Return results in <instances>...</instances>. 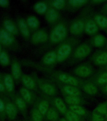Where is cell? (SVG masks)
Masks as SVG:
<instances>
[{
	"label": "cell",
	"mask_w": 107,
	"mask_h": 121,
	"mask_svg": "<svg viewBox=\"0 0 107 121\" xmlns=\"http://www.w3.org/2000/svg\"><path fill=\"white\" fill-rule=\"evenodd\" d=\"M67 34L66 26L63 24H58L55 26L50 35L51 40L52 42L57 43L64 39Z\"/></svg>",
	"instance_id": "obj_1"
},
{
	"label": "cell",
	"mask_w": 107,
	"mask_h": 121,
	"mask_svg": "<svg viewBox=\"0 0 107 121\" xmlns=\"http://www.w3.org/2000/svg\"><path fill=\"white\" fill-rule=\"evenodd\" d=\"M107 119V103L99 104L93 112L91 121H105Z\"/></svg>",
	"instance_id": "obj_2"
},
{
	"label": "cell",
	"mask_w": 107,
	"mask_h": 121,
	"mask_svg": "<svg viewBox=\"0 0 107 121\" xmlns=\"http://www.w3.org/2000/svg\"><path fill=\"white\" fill-rule=\"evenodd\" d=\"M71 52V47L68 44H63L57 50V60L59 62L64 61L68 58Z\"/></svg>",
	"instance_id": "obj_3"
},
{
	"label": "cell",
	"mask_w": 107,
	"mask_h": 121,
	"mask_svg": "<svg viewBox=\"0 0 107 121\" xmlns=\"http://www.w3.org/2000/svg\"><path fill=\"white\" fill-rule=\"evenodd\" d=\"M91 48L88 44L86 43H83L77 47V49L76 50L75 56L78 59L84 58L85 57H86L90 53Z\"/></svg>",
	"instance_id": "obj_4"
},
{
	"label": "cell",
	"mask_w": 107,
	"mask_h": 121,
	"mask_svg": "<svg viewBox=\"0 0 107 121\" xmlns=\"http://www.w3.org/2000/svg\"><path fill=\"white\" fill-rule=\"evenodd\" d=\"M59 79L62 83H66V84H68L71 86H77L79 84V82L76 78L66 73L60 74L59 75Z\"/></svg>",
	"instance_id": "obj_5"
},
{
	"label": "cell",
	"mask_w": 107,
	"mask_h": 121,
	"mask_svg": "<svg viewBox=\"0 0 107 121\" xmlns=\"http://www.w3.org/2000/svg\"><path fill=\"white\" fill-rule=\"evenodd\" d=\"M32 39L34 43H43L47 41L48 35L43 30H39L33 34Z\"/></svg>",
	"instance_id": "obj_6"
},
{
	"label": "cell",
	"mask_w": 107,
	"mask_h": 121,
	"mask_svg": "<svg viewBox=\"0 0 107 121\" xmlns=\"http://www.w3.org/2000/svg\"><path fill=\"white\" fill-rule=\"evenodd\" d=\"M0 41L4 45H9L13 42V36L5 29H1L0 30Z\"/></svg>",
	"instance_id": "obj_7"
},
{
	"label": "cell",
	"mask_w": 107,
	"mask_h": 121,
	"mask_svg": "<svg viewBox=\"0 0 107 121\" xmlns=\"http://www.w3.org/2000/svg\"><path fill=\"white\" fill-rule=\"evenodd\" d=\"M85 25L82 21H76L73 23L70 28V31L74 35H79L81 34L84 30Z\"/></svg>",
	"instance_id": "obj_8"
},
{
	"label": "cell",
	"mask_w": 107,
	"mask_h": 121,
	"mask_svg": "<svg viewBox=\"0 0 107 121\" xmlns=\"http://www.w3.org/2000/svg\"><path fill=\"white\" fill-rule=\"evenodd\" d=\"M75 73L76 75L79 76L82 78L88 77L91 75L92 71L88 66H78L75 69Z\"/></svg>",
	"instance_id": "obj_9"
},
{
	"label": "cell",
	"mask_w": 107,
	"mask_h": 121,
	"mask_svg": "<svg viewBox=\"0 0 107 121\" xmlns=\"http://www.w3.org/2000/svg\"><path fill=\"white\" fill-rule=\"evenodd\" d=\"M5 112L9 119H15L17 114V108L15 105L11 102L7 103L5 105Z\"/></svg>",
	"instance_id": "obj_10"
},
{
	"label": "cell",
	"mask_w": 107,
	"mask_h": 121,
	"mask_svg": "<svg viewBox=\"0 0 107 121\" xmlns=\"http://www.w3.org/2000/svg\"><path fill=\"white\" fill-rule=\"evenodd\" d=\"M85 30L88 34L93 35L98 31V26L96 23L93 21L90 20L85 24Z\"/></svg>",
	"instance_id": "obj_11"
},
{
	"label": "cell",
	"mask_w": 107,
	"mask_h": 121,
	"mask_svg": "<svg viewBox=\"0 0 107 121\" xmlns=\"http://www.w3.org/2000/svg\"><path fill=\"white\" fill-rule=\"evenodd\" d=\"M4 26L6 30H7L8 32L12 34H17L18 33V28L17 26L15 25V23L9 19H6L3 22Z\"/></svg>",
	"instance_id": "obj_12"
},
{
	"label": "cell",
	"mask_w": 107,
	"mask_h": 121,
	"mask_svg": "<svg viewBox=\"0 0 107 121\" xmlns=\"http://www.w3.org/2000/svg\"><path fill=\"white\" fill-rule=\"evenodd\" d=\"M56 60L57 54H56L53 51L47 52L43 56V61L44 62V64H47V65H51V64H53L54 62H56Z\"/></svg>",
	"instance_id": "obj_13"
},
{
	"label": "cell",
	"mask_w": 107,
	"mask_h": 121,
	"mask_svg": "<svg viewBox=\"0 0 107 121\" xmlns=\"http://www.w3.org/2000/svg\"><path fill=\"white\" fill-rule=\"evenodd\" d=\"M64 91L68 96H77L78 97L81 95L80 91L76 87L71 86V85L65 86L64 87Z\"/></svg>",
	"instance_id": "obj_14"
},
{
	"label": "cell",
	"mask_w": 107,
	"mask_h": 121,
	"mask_svg": "<svg viewBox=\"0 0 107 121\" xmlns=\"http://www.w3.org/2000/svg\"><path fill=\"white\" fill-rule=\"evenodd\" d=\"M58 18V13L54 9H50L47 11L45 18L50 23H54Z\"/></svg>",
	"instance_id": "obj_15"
},
{
	"label": "cell",
	"mask_w": 107,
	"mask_h": 121,
	"mask_svg": "<svg viewBox=\"0 0 107 121\" xmlns=\"http://www.w3.org/2000/svg\"><path fill=\"white\" fill-rule=\"evenodd\" d=\"M18 26L22 34L25 37H28L30 35V31L28 29V25L24 20L20 19L18 22Z\"/></svg>",
	"instance_id": "obj_16"
},
{
	"label": "cell",
	"mask_w": 107,
	"mask_h": 121,
	"mask_svg": "<svg viewBox=\"0 0 107 121\" xmlns=\"http://www.w3.org/2000/svg\"><path fill=\"white\" fill-rule=\"evenodd\" d=\"M21 80L25 86L26 87V88L33 89L35 87V82L34 79L30 77V76L27 74H24L22 76Z\"/></svg>",
	"instance_id": "obj_17"
},
{
	"label": "cell",
	"mask_w": 107,
	"mask_h": 121,
	"mask_svg": "<svg viewBox=\"0 0 107 121\" xmlns=\"http://www.w3.org/2000/svg\"><path fill=\"white\" fill-rule=\"evenodd\" d=\"M54 105L57 109L62 113H66V105L64 101L60 98H57L54 100Z\"/></svg>",
	"instance_id": "obj_18"
},
{
	"label": "cell",
	"mask_w": 107,
	"mask_h": 121,
	"mask_svg": "<svg viewBox=\"0 0 107 121\" xmlns=\"http://www.w3.org/2000/svg\"><path fill=\"white\" fill-rule=\"evenodd\" d=\"M41 89L43 92L49 95H54L56 92V90L55 87L49 83H45L42 85Z\"/></svg>",
	"instance_id": "obj_19"
},
{
	"label": "cell",
	"mask_w": 107,
	"mask_h": 121,
	"mask_svg": "<svg viewBox=\"0 0 107 121\" xmlns=\"http://www.w3.org/2000/svg\"><path fill=\"white\" fill-rule=\"evenodd\" d=\"M11 73L15 79H18L21 76V68L17 62H13L11 65Z\"/></svg>",
	"instance_id": "obj_20"
},
{
	"label": "cell",
	"mask_w": 107,
	"mask_h": 121,
	"mask_svg": "<svg viewBox=\"0 0 107 121\" xmlns=\"http://www.w3.org/2000/svg\"><path fill=\"white\" fill-rule=\"evenodd\" d=\"M94 62L95 64L99 66H102V65H105L107 64V52H102L98 55L94 59Z\"/></svg>",
	"instance_id": "obj_21"
},
{
	"label": "cell",
	"mask_w": 107,
	"mask_h": 121,
	"mask_svg": "<svg viewBox=\"0 0 107 121\" xmlns=\"http://www.w3.org/2000/svg\"><path fill=\"white\" fill-rule=\"evenodd\" d=\"M34 9L37 13L43 14L45 13L47 10V4L44 2L39 1L36 3L34 5Z\"/></svg>",
	"instance_id": "obj_22"
},
{
	"label": "cell",
	"mask_w": 107,
	"mask_h": 121,
	"mask_svg": "<svg viewBox=\"0 0 107 121\" xmlns=\"http://www.w3.org/2000/svg\"><path fill=\"white\" fill-rule=\"evenodd\" d=\"M4 85L8 91H11L13 90L14 83L13 78L11 75L6 74L5 76L4 77Z\"/></svg>",
	"instance_id": "obj_23"
},
{
	"label": "cell",
	"mask_w": 107,
	"mask_h": 121,
	"mask_svg": "<svg viewBox=\"0 0 107 121\" xmlns=\"http://www.w3.org/2000/svg\"><path fill=\"white\" fill-rule=\"evenodd\" d=\"M94 21L96 25L100 26L101 28H107V18L102 15H96L94 17Z\"/></svg>",
	"instance_id": "obj_24"
},
{
	"label": "cell",
	"mask_w": 107,
	"mask_h": 121,
	"mask_svg": "<svg viewBox=\"0 0 107 121\" xmlns=\"http://www.w3.org/2000/svg\"><path fill=\"white\" fill-rule=\"evenodd\" d=\"M26 23L28 26L32 28H37L39 26V21L35 17L30 16L26 19Z\"/></svg>",
	"instance_id": "obj_25"
},
{
	"label": "cell",
	"mask_w": 107,
	"mask_h": 121,
	"mask_svg": "<svg viewBox=\"0 0 107 121\" xmlns=\"http://www.w3.org/2000/svg\"><path fill=\"white\" fill-rule=\"evenodd\" d=\"M83 90L85 92L89 95H95L98 92V89L94 85L88 83L83 86Z\"/></svg>",
	"instance_id": "obj_26"
},
{
	"label": "cell",
	"mask_w": 107,
	"mask_h": 121,
	"mask_svg": "<svg viewBox=\"0 0 107 121\" xmlns=\"http://www.w3.org/2000/svg\"><path fill=\"white\" fill-rule=\"evenodd\" d=\"M49 103L46 101V100H43L39 104V107H38V110L41 113L42 115H45L47 112L49 110Z\"/></svg>",
	"instance_id": "obj_27"
},
{
	"label": "cell",
	"mask_w": 107,
	"mask_h": 121,
	"mask_svg": "<svg viewBox=\"0 0 107 121\" xmlns=\"http://www.w3.org/2000/svg\"><path fill=\"white\" fill-rule=\"evenodd\" d=\"M105 42V38L102 35H97L94 37L93 43L94 46L97 47H100L104 45Z\"/></svg>",
	"instance_id": "obj_28"
},
{
	"label": "cell",
	"mask_w": 107,
	"mask_h": 121,
	"mask_svg": "<svg viewBox=\"0 0 107 121\" xmlns=\"http://www.w3.org/2000/svg\"><path fill=\"white\" fill-rule=\"evenodd\" d=\"M70 110L72 111L77 115H85L86 113L85 110L82 107L79 106V105H70L69 106Z\"/></svg>",
	"instance_id": "obj_29"
},
{
	"label": "cell",
	"mask_w": 107,
	"mask_h": 121,
	"mask_svg": "<svg viewBox=\"0 0 107 121\" xmlns=\"http://www.w3.org/2000/svg\"><path fill=\"white\" fill-rule=\"evenodd\" d=\"M47 120L50 121H56L58 119V113L54 109L51 108L46 113Z\"/></svg>",
	"instance_id": "obj_30"
},
{
	"label": "cell",
	"mask_w": 107,
	"mask_h": 121,
	"mask_svg": "<svg viewBox=\"0 0 107 121\" xmlns=\"http://www.w3.org/2000/svg\"><path fill=\"white\" fill-rule=\"evenodd\" d=\"M20 93L22 96L23 98L24 99L26 102H30L32 100V94L28 89L26 88H21L20 89Z\"/></svg>",
	"instance_id": "obj_31"
},
{
	"label": "cell",
	"mask_w": 107,
	"mask_h": 121,
	"mask_svg": "<svg viewBox=\"0 0 107 121\" xmlns=\"http://www.w3.org/2000/svg\"><path fill=\"white\" fill-rule=\"evenodd\" d=\"M65 100L70 105H76L80 104V99L77 96H67L65 97Z\"/></svg>",
	"instance_id": "obj_32"
},
{
	"label": "cell",
	"mask_w": 107,
	"mask_h": 121,
	"mask_svg": "<svg viewBox=\"0 0 107 121\" xmlns=\"http://www.w3.org/2000/svg\"><path fill=\"white\" fill-rule=\"evenodd\" d=\"M66 117L68 121H79V116L71 110L66 112Z\"/></svg>",
	"instance_id": "obj_33"
},
{
	"label": "cell",
	"mask_w": 107,
	"mask_h": 121,
	"mask_svg": "<svg viewBox=\"0 0 107 121\" xmlns=\"http://www.w3.org/2000/svg\"><path fill=\"white\" fill-rule=\"evenodd\" d=\"M9 59L8 55L5 51H1L0 54V62L3 65H6L9 63Z\"/></svg>",
	"instance_id": "obj_34"
},
{
	"label": "cell",
	"mask_w": 107,
	"mask_h": 121,
	"mask_svg": "<svg viewBox=\"0 0 107 121\" xmlns=\"http://www.w3.org/2000/svg\"><path fill=\"white\" fill-rule=\"evenodd\" d=\"M33 121H42V115L38 109H34L32 112Z\"/></svg>",
	"instance_id": "obj_35"
},
{
	"label": "cell",
	"mask_w": 107,
	"mask_h": 121,
	"mask_svg": "<svg viewBox=\"0 0 107 121\" xmlns=\"http://www.w3.org/2000/svg\"><path fill=\"white\" fill-rule=\"evenodd\" d=\"M16 104H17V107L21 110H24L26 108V104H25V100L22 98L20 97H18L16 98L15 100Z\"/></svg>",
	"instance_id": "obj_36"
},
{
	"label": "cell",
	"mask_w": 107,
	"mask_h": 121,
	"mask_svg": "<svg viewBox=\"0 0 107 121\" xmlns=\"http://www.w3.org/2000/svg\"><path fill=\"white\" fill-rule=\"evenodd\" d=\"M86 2V1H85V0H71L69 1V3L70 4V5L74 7H79L83 5Z\"/></svg>",
	"instance_id": "obj_37"
},
{
	"label": "cell",
	"mask_w": 107,
	"mask_h": 121,
	"mask_svg": "<svg viewBox=\"0 0 107 121\" xmlns=\"http://www.w3.org/2000/svg\"><path fill=\"white\" fill-rule=\"evenodd\" d=\"M65 5V1L64 0H57L52 2V6L56 9H61Z\"/></svg>",
	"instance_id": "obj_38"
},
{
	"label": "cell",
	"mask_w": 107,
	"mask_h": 121,
	"mask_svg": "<svg viewBox=\"0 0 107 121\" xmlns=\"http://www.w3.org/2000/svg\"><path fill=\"white\" fill-rule=\"evenodd\" d=\"M97 81L99 84H105L107 83V73H103L100 74L98 77Z\"/></svg>",
	"instance_id": "obj_39"
},
{
	"label": "cell",
	"mask_w": 107,
	"mask_h": 121,
	"mask_svg": "<svg viewBox=\"0 0 107 121\" xmlns=\"http://www.w3.org/2000/svg\"><path fill=\"white\" fill-rule=\"evenodd\" d=\"M5 110V105L3 103V101L0 98V112Z\"/></svg>",
	"instance_id": "obj_40"
},
{
	"label": "cell",
	"mask_w": 107,
	"mask_h": 121,
	"mask_svg": "<svg viewBox=\"0 0 107 121\" xmlns=\"http://www.w3.org/2000/svg\"><path fill=\"white\" fill-rule=\"evenodd\" d=\"M9 4V1L8 0H0V5L7 6Z\"/></svg>",
	"instance_id": "obj_41"
},
{
	"label": "cell",
	"mask_w": 107,
	"mask_h": 121,
	"mask_svg": "<svg viewBox=\"0 0 107 121\" xmlns=\"http://www.w3.org/2000/svg\"><path fill=\"white\" fill-rule=\"evenodd\" d=\"M4 85H3L1 82H0V91L4 90Z\"/></svg>",
	"instance_id": "obj_42"
},
{
	"label": "cell",
	"mask_w": 107,
	"mask_h": 121,
	"mask_svg": "<svg viewBox=\"0 0 107 121\" xmlns=\"http://www.w3.org/2000/svg\"><path fill=\"white\" fill-rule=\"evenodd\" d=\"M102 2H103V1H92V3H102Z\"/></svg>",
	"instance_id": "obj_43"
},
{
	"label": "cell",
	"mask_w": 107,
	"mask_h": 121,
	"mask_svg": "<svg viewBox=\"0 0 107 121\" xmlns=\"http://www.w3.org/2000/svg\"><path fill=\"white\" fill-rule=\"evenodd\" d=\"M59 121H67V120L65 119H61L59 120Z\"/></svg>",
	"instance_id": "obj_44"
},
{
	"label": "cell",
	"mask_w": 107,
	"mask_h": 121,
	"mask_svg": "<svg viewBox=\"0 0 107 121\" xmlns=\"http://www.w3.org/2000/svg\"><path fill=\"white\" fill-rule=\"evenodd\" d=\"M105 91L107 93V85L105 86Z\"/></svg>",
	"instance_id": "obj_45"
},
{
	"label": "cell",
	"mask_w": 107,
	"mask_h": 121,
	"mask_svg": "<svg viewBox=\"0 0 107 121\" xmlns=\"http://www.w3.org/2000/svg\"><path fill=\"white\" fill-rule=\"evenodd\" d=\"M1 52V45H0V54Z\"/></svg>",
	"instance_id": "obj_46"
},
{
	"label": "cell",
	"mask_w": 107,
	"mask_h": 121,
	"mask_svg": "<svg viewBox=\"0 0 107 121\" xmlns=\"http://www.w3.org/2000/svg\"><path fill=\"white\" fill-rule=\"evenodd\" d=\"M105 121H107V119H106V120H105Z\"/></svg>",
	"instance_id": "obj_47"
}]
</instances>
